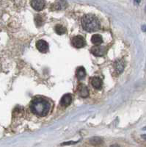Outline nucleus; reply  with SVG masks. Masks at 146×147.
<instances>
[{
	"label": "nucleus",
	"instance_id": "obj_1",
	"mask_svg": "<svg viewBox=\"0 0 146 147\" xmlns=\"http://www.w3.org/2000/svg\"><path fill=\"white\" fill-rule=\"evenodd\" d=\"M32 112L38 116L43 117L49 113L51 110V103L43 98H36L30 105Z\"/></svg>",
	"mask_w": 146,
	"mask_h": 147
},
{
	"label": "nucleus",
	"instance_id": "obj_2",
	"mask_svg": "<svg viewBox=\"0 0 146 147\" xmlns=\"http://www.w3.org/2000/svg\"><path fill=\"white\" fill-rule=\"evenodd\" d=\"M81 26L87 32H95L99 30L100 23L95 16L87 14L81 19Z\"/></svg>",
	"mask_w": 146,
	"mask_h": 147
},
{
	"label": "nucleus",
	"instance_id": "obj_3",
	"mask_svg": "<svg viewBox=\"0 0 146 147\" xmlns=\"http://www.w3.org/2000/svg\"><path fill=\"white\" fill-rule=\"evenodd\" d=\"M107 49L104 47H100L99 45H96V47H93L91 49V52L95 55V56H98L101 57L103 56L106 53Z\"/></svg>",
	"mask_w": 146,
	"mask_h": 147
},
{
	"label": "nucleus",
	"instance_id": "obj_4",
	"mask_svg": "<svg viewBox=\"0 0 146 147\" xmlns=\"http://www.w3.org/2000/svg\"><path fill=\"white\" fill-rule=\"evenodd\" d=\"M72 44L76 48L79 49L85 47L86 43H85V39L82 37L80 36V35H77L72 39Z\"/></svg>",
	"mask_w": 146,
	"mask_h": 147
},
{
	"label": "nucleus",
	"instance_id": "obj_5",
	"mask_svg": "<svg viewBox=\"0 0 146 147\" xmlns=\"http://www.w3.org/2000/svg\"><path fill=\"white\" fill-rule=\"evenodd\" d=\"M31 6L37 11H40L45 7L44 0H32Z\"/></svg>",
	"mask_w": 146,
	"mask_h": 147
},
{
	"label": "nucleus",
	"instance_id": "obj_6",
	"mask_svg": "<svg viewBox=\"0 0 146 147\" xmlns=\"http://www.w3.org/2000/svg\"><path fill=\"white\" fill-rule=\"evenodd\" d=\"M36 47L40 52H46L48 49V44L45 40H40L37 41Z\"/></svg>",
	"mask_w": 146,
	"mask_h": 147
},
{
	"label": "nucleus",
	"instance_id": "obj_7",
	"mask_svg": "<svg viewBox=\"0 0 146 147\" xmlns=\"http://www.w3.org/2000/svg\"><path fill=\"white\" fill-rule=\"evenodd\" d=\"M78 90L79 96L82 98H86L89 95V90L86 85H82V84L79 85L78 87Z\"/></svg>",
	"mask_w": 146,
	"mask_h": 147
},
{
	"label": "nucleus",
	"instance_id": "obj_8",
	"mask_svg": "<svg viewBox=\"0 0 146 147\" xmlns=\"http://www.w3.org/2000/svg\"><path fill=\"white\" fill-rule=\"evenodd\" d=\"M91 82L92 85H93V87L95 88L96 89H101V87H102V80H101V79H100L99 77H94L91 79Z\"/></svg>",
	"mask_w": 146,
	"mask_h": 147
},
{
	"label": "nucleus",
	"instance_id": "obj_9",
	"mask_svg": "<svg viewBox=\"0 0 146 147\" xmlns=\"http://www.w3.org/2000/svg\"><path fill=\"white\" fill-rule=\"evenodd\" d=\"M72 101V97L70 94H65L63 96V98L61 99L60 101V105L63 107H67L71 103Z\"/></svg>",
	"mask_w": 146,
	"mask_h": 147
},
{
	"label": "nucleus",
	"instance_id": "obj_10",
	"mask_svg": "<svg viewBox=\"0 0 146 147\" xmlns=\"http://www.w3.org/2000/svg\"><path fill=\"white\" fill-rule=\"evenodd\" d=\"M125 63L122 60H118L115 63V69L117 73L120 74L121 73L124 69Z\"/></svg>",
	"mask_w": 146,
	"mask_h": 147
},
{
	"label": "nucleus",
	"instance_id": "obj_11",
	"mask_svg": "<svg viewBox=\"0 0 146 147\" xmlns=\"http://www.w3.org/2000/svg\"><path fill=\"white\" fill-rule=\"evenodd\" d=\"M77 77L79 80H83L86 77V71L83 66L79 67L77 69Z\"/></svg>",
	"mask_w": 146,
	"mask_h": 147
},
{
	"label": "nucleus",
	"instance_id": "obj_12",
	"mask_svg": "<svg viewBox=\"0 0 146 147\" xmlns=\"http://www.w3.org/2000/svg\"><path fill=\"white\" fill-rule=\"evenodd\" d=\"M91 41L95 45H100L103 42V39L100 35H93L91 38Z\"/></svg>",
	"mask_w": 146,
	"mask_h": 147
},
{
	"label": "nucleus",
	"instance_id": "obj_13",
	"mask_svg": "<svg viewBox=\"0 0 146 147\" xmlns=\"http://www.w3.org/2000/svg\"><path fill=\"white\" fill-rule=\"evenodd\" d=\"M54 30L56 33L58 34V35H63V34H65V32H66V29L63 27V26L60 25V24L57 25L56 27H55Z\"/></svg>",
	"mask_w": 146,
	"mask_h": 147
},
{
	"label": "nucleus",
	"instance_id": "obj_14",
	"mask_svg": "<svg viewBox=\"0 0 146 147\" xmlns=\"http://www.w3.org/2000/svg\"><path fill=\"white\" fill-rule=\"evenodd\" d=\"M65 3V2H64V1H59V2L54 4L53 7H54V10H61V9H63V7H64V5H63V4Z\"/></svg>",
	"mask_w": 146,
	"mask_h": 147
},
{
	"label": "nucleus",
	"instance_id": "obj_15",
	"mask_svg": "<svg viewBox=\"0 0 146 147\" xmlns=\"http://www.w3.org/2000/svg\"><path fill=\"white\" fill-rule=\"evenodd\" d=\"M35 22L37 26H41L43 24V18H41V16L39 15H37L35 18Z\"/></svg>",
	"mask_w": 146,
	"mask_h": 147
},
{
	"label": "nucleus",
	"instance_id": "obj_16",
	"mask_svg": "<svg viewBox=\"0 0 146 147\" xmlns=\"http://www.w3.org/2000/svg\"><path fill=\"white\" fill-rule=\"evenodd\" d=\"M141 28L143 32H146V25H143Z\"/></svg>",
	"mask_w": 146,
	"mask_h": 147
},
{
	"label": "nucleus",
	"instance_id": "obj_17",
	"mask_svg": "<svg viewBox=\"0 0 146 147\" xmlns=\"http://www.w3.org/2000/svg\"><path fill=\"white\" fill-rule=\"evenodd\" d=\"M140 2H141V0H135V4H137V5H139L140 3Z\"/></svg>",
	"mask_w": 146,
	"mask_h": 147
},
{
	"label": "nucleus",
	"instance_id": "obj_18",
	"mask_svg": "<svg viewBox=\"0 0 146 147\" xmlns=\"http://www.w3.org/2000/svg\"><path fill=\"white\" fill-rule=\"evenodd\" d=\"M141 137L143 138V139H145V140H146V135H142Z\"/></svg>",
	"mask_w": 146,
	"mask_h": 147
},
{
	"label": "nucleus",
	"instance_id": "obj_19",
	"mask_svg": "<svg viewBox=\"0 0 146 147\" xmlns=\"http://www.w3.org/2000/svg\"><path fill=\"white\" fill-rule=\"evenodd\" d=\"M145 72H146V64H145Z\"/></svg>",
	"mask_w": 146,
	"mask_h": 147
}]
</instances>
